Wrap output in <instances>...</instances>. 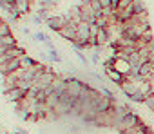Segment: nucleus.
<instances>
[{
	"instance_id": "nucleus-23",
	"label": "nucleus",
	"mask_w": 154,
	"mask_h": 134,
	"mask_svg": "<svg viewBox=\"0 0 154 134\" xmlns=\"http://www.w3.org/2000/svg\"><path fill=\"white\" fill-rule=\"evenodd\" d=\"M20 31H22V35H24V36H33L31 29H29V27H26V26H22V27H20Z\"/></svg>"
},
{
	"instance_id": "nucleus-9",
	"label": "nucleus",
	"mask_w": 154,
	"mask_h": 134,
	"mask_svg": "<svg viewBox=\"0 0 154 134\" xmlns=\"http://www.w3.org/2000/svg\"><path fill=\"white\" fill-rule=\"evenodd\" d=\"M103 75H105V78L109 80V82H112V84H116L118 87L123 84V80H125V76L122 75V73H118L114 67H109V69H103Z\"/></svg>"
},
{
	"instance_id": "nucleus-25",
	"label": "nucleus",
	"mask_w": 154,
	"mask_h": 134,
	"mask_svg": "<svg viewBox=\"0 0 154 134\" xmlns=\"http://www.w3.org/2000/svg\"><path fill=\"white\" fill-rule=\"evenodd\" d=\"M44 45L47 47V51H51V49H54V44H53V40H51V38H49L47 42H44Z\"/></svg>"
},
{
	"instance_id": "nucleus-28",
	"label": "nucleus",
	"mask_w": 154,
	"mask_h": 134,
	"mask_svg": "<svg viewBox=\"0 0 154 134\" xmlns=\"http://www.w3.org/2000/svg\"><path fill=\"white\" fill-rule=\"evenodd\" d=\"M80 4H91V0H80Z\"/></svg>"
},
{
	"instance_id": "nucleus-20",
	"label": "nucleus",
	"mask_w": 154,
	"mask_h": 134,
	"mask_svg": "<svg viewBox=\"0 0 154 134\" xmlns=\"http://www.w3.org/2000/svg\"><path fill=\"white\" fill-rule=\"evenodd\" d=\"M96 24H98L100 27L107 29V27H109V18H107V17H103V15H100V17L96 18Z\"/></svg>"
},
{
	"instance_id": "nucleus-18",
	"label": "nucleus",
	"mask_w": 154,
	"mask_h": 134,
	"mask_svg": "<svg viewBox=\"0 0 154 134\" xmlns=\"http://www.w3.org/2000/svg\"><path fill=\"white\" fill-rule=\"evenodd\" d=\"M47 56H49V60H51V62H56V63H58V62H62V56L58 54V51H56V49L47 51Z\"/></svg>"
},
{
	"instance_id": "nucleus-29",
	"label": "nucleus",
	"mask_w": 154,
	"mask_h": 134,
	"mask_svg": "<svg viewBox=\"0 0 154 134\" xmlns=\"http://www.w3.org/2000/svg\"><path fill=\"white\" fill-rule=\"evenodd\" d=\"M18 130H20L22 134H29V132H27V130H24V129H18Z\"/></svg>"
},
{
	"instance_id": "nucleus-30",
	"label": "nucleus",
	"mask_w": 154,
	"mask_h": 134,
	"mask_svg": "<svg viewBox=\"0 0 154 134\" xmlns=\"http://www.w3.org/2000/svg\"><path fill=\"white\" fill-rule=\"evenodd\" d=\"M13 134H22V132H20V130H15V132H13Z\"/></svg>"
},
{
	"instance_id": "nucleus-10",
	"label": "nucleus",
	"mask_w": 154,
	"mask_h": 134,
	"mask_svg": "<svg viewBox=\"0 0 154 134\" xmlns=\"http://www.w3.org/2000/svg\"><path fill=\"white\" fill-rule=\"evenodd\" d=\"M120 89H122V93L127 96V98H131V96H134L138 91H140V84H136V82H131V80H123V84L120 85Z\"/></svg>"
},
{
	"instance_id": "nucleus-5",
	"label": "nucleus",
	"mask_w": 154,
	"mask_h": 134,
	"mask_svg": "<svg viewBox=\"0 0 154 134\" xmlns=\"http://www.w3.org/2000/svg\"><path fill=\"white\" fill-rule=\"evenodd\" d=\"M63 40H67V42H71V44H74L76 42V24H72V22H69L67 26H63L62 29H60V33H58Z\"/></svg>"
},
{
	"instance_id": "nucleus-26",
	"label": "nucleus",
	"mask_w": 154,
	"mask_h": 134,
	"mask_svg": "<svg viewBox=\"0 0 154 134\" xmlns=\"http://www.w3.org/2000/svg\"><path fill=\"white\" fill-rule=\"evenodd\" d=\"M111 4H112V9H118V6H120V0H111Z\"/></svg>"
},
{
	"instance_id": "nucleus-19",
	"label": "nucleus",
	"mask_w": 154,
	"mask_h": 134,
	"mask_svg": "<svg viewBox=\"0 0 154 134\" xmlns=\"http://www.w3.org/2000/svg\"><path fill=\"white\" fill-rule=\"evenodd\" d=\"M6 35H11V26L8 22L0 24V36H6Z\"/></svg>"
},
{
	"instance_id": "nucleus-4",
	"label": "nucleus",
	"mask_w": 154,
	"mask_h": 134,
	"mask_svg": "<svg viewBox=\"0 0 154 134\" xmlns=\"http://www.w3.org/2000/svg\"><path fill=\"white\" fill-rule=\"evenodd\" d=\"M22 54H26L24 47H20V45H15V47L8 49L4 54H0V65H2V63H6V62H9V60H13V58H20Z\"/></svg>"
},
{
	"instance_id": "nucleus-2",
	"label": "nucleus",
	"mask_w": 154,
	"mask_h": 134,
	"mask_svg": "<svg viewBox=\"0 0 154 134\" xmlns=\"http://www.w3.org/2000/svg\"><path fill=\"white\" fill-rule=\"evenodd\" d=\"M140 123H143L141 121V118L138 116V114H134V112H129V114H125L118 123H116V130L122 134V132H125V130H131V129H136Z\"/></svg>"
},
{
	"instance_id": "nucleus-21",
	"label": "nucleus",
	"mask_w": 154,
	"mask_h": 134,
	"mask_svg": "<svg viewBox=\"0 0 154 134\" xmlns=\"http://www.w3.org/2000/svg\"><path fill=\"white\" fill-rule=\"evenodd\" d=\"M31 22H33L35 26H42V24H45V22H44V18H42L38 13H33V15H31Z\"/></svg>"
},
{
	"instance_id": "nucleus-6",
	"label": "nucleus",
	"mask_w": 154,
	"mask_h": 134,
	"mask_svg": "<svg viewBox=\"0 0 154 134\" xmlns=\"http://www.w3.org/2000/svg\"><path fill=\"white\" fill-rule=\"evenodd\" d=\"M26 94H27V91H26V89H22V87H15V89H11V91L4 93L6 100H8V102H11L13 105H15V103H18L20 100H24V98H26Z\"/></svg>"
},
{
	"instance_id": "nucleus-14",
	"label": "nucleus",
	"mask_w": 154,
	"mask_h": 134,
	"mask_svg": "<svg viewBox=\"0 0 154 134\" xmlns=\"http://www.w3.org/2000/svg\"><path fill=\"white\" fill-rule=\"evenodd\" d=\"M38 4L42 8H45L47 11H51V9H54L58 6V0H38Z\"/></svg>"
},
{
	"instance_id": "nucleus-15",
	"label": "nucleus",
	"mask_w": 154,
	"mask_h": 134,
	"mask_svg": "<svg viewBox=\"0 0 154 134\" xmlns=\"http://www.w3.org/2000/svg\"><path fill=\"white\" fill-rule=\"evenodd\" d=\"M132 6H134L136 15H140V13H147V8H145V2H143V0H134Z\"/></svg>"
},
{
	"instance_id": "nucleus-3",
	"label": "nucleus",
	"mask_w": 154,
	"mask_h": 134,
	"mask_svg": "<svg viewBox=\"0 0 154 134\" xmlns=\"http://www.w3.org/2000/svg\"><path fill=\"white\" fill-rule=\"evenodd\" d=\"M71 20L67 18V15H51L47 20H45V26L53 31V33H60V29L63 26H67Z\"/></svg>"
},
{
	"instance_id": "nucleus-31",
	"label": "nucleus",
	"mask_w": 154,
	"mask_h": 134,
	"mask_svg": "<svg viewBox=\"0 0 154 134\" xmlns=\"http://www.w3.org/2000/svg\"><path fill=\"white\" fill-rule=\"evenodd\" d=\"M0 24H4V20H2V18H0Z\"/></svg>"
},
{
	"instance_id": "nucleus-7",
	"label": "nucleus",
	"mask_w": 154,
	"mask_h": 134,
	"mask_svg": "<svg viewBox=\"0 0 154 134\" xmlns=\"http://www.w3.org/2000/svg\"><path fill=\"white\" fill-rule=\"evenodd\" d=\"M78 8H80V17H82L84 22H87V24H94L96 22V15H94L91 4H78Z\"/></svg>"
},
{
	"instance_id": "nucleus-17",
	"label": "nucleus",
	"mask_w": 154,
	"mask_h": 134,
	"mask_svg": "<svg viewBox=\"0 0 154 134\" xmlns=\"http://www.w3.org/2000/svg\"><path fill=\"white\" fill-rule=\"evenodd\" d=\"M33 40H35V42H40V44H44V42H47V40H49V36H47L45 33L38 31V33H35V35H33Z\"/></svg>"
},
{
	"instance_id": "nucleus-27",
	"label": "nucleus",
	"mask_w": 154,
	"mask_h": 134,
	"mask_svg": "<svg viewBox=\"0 0 154 134\" xmlns=\"http://www.w3.org/2000/svg\"><path fill=\"white\" fill-rule=\"evenodd\" d=\"M0 134H8V130H6V129H4L2 125H0Z\"/></svg>"
},
{
	"instance_id": "nucleus-8",
	"label": "nucleus",
	"mask_w": 154,
	"mask_h": 134,
	"mask_svg": "<svg viewBox=\"0 0 154 134\" xmlns=\"http://www.w3.org/2000/svg\"><path fill=\"white\" fill-rule=\"evenodd\" d=\"M18 69H22V67H20V58H13V60H9V62L0 65V73H2V76H6L9 73H15Z\"/></svg>"
},
{
	"instance_id": "nucleus-12",
	"label": "nucleus",
	"mask_w": 154,
	"mask_h": 134,
	"mask_svg": "<svg viewBox=\"0 0 154 134\" xmlns=\"http://www.w3.org/2000/svg\"><path fill=\"white\" fill-rule=\"evenodd\" d=\"M36 63H38V62H36L33 56H29L27 53L20 56V67H22V69H33Z\"/></svg>"
},
{
	"instance_id": "nucleus-22",
	"label": "nucleus",
	"mask_w": 154,
	"mask_h": 134,
	"mask_svg": "<svg viewBox=\"0 0 154 134\" xmlns=\"http://www.w3.org/2000/svg\"><path fill=\"white\" fill-rule=\"evenodd\" d=\"M89 29H91V36L96 38V35H98V31H100V26L94 22V24H89Z\"/></svg>"
},
{
	"instance_id": "nucleus-1",
	"label": "nucleus",
	"mask_w": 154,
	"mask_h": 134,
	"mask_svg": "<svg viewBox=\"0 0 154 134\" xmlns=\"http://www.w3.org/2000/svg\"><path fill=\"white\" fill-rule=\"evenodd\" d=\"M56 78H58V73H54L51 67H49L45 73H38V75L35 76L33 87H36V89H49V87L54 84Z\"/></svg>"
},
{
	"instance_id": "nucleus-11",
	"label": "nucleus",
	"mask_w": 154,
	"mask_h": 134,
	"mask_svg": "<svg viewBox=\"0 0 154 134\" xmlns=\"http://www.w3.org/2000/svg\"><path fill=\"white\" fill-rule=\"evenodd\" d=\"M112 67H114L118 73H122L123 76H127L131 73V63H129V60L127 58H122V56H116L114 58V65Z\"/></svg>"
},
{
	"instance_id": "nucleus-24",
	"label": "nucleus",
	"mask_w": 154,
	"mask_h": 134,
	"mask_svg": "<svg viewBox=\"0 0 154 134\" xmlns=\"http://www.w3.org/2000/svg\"><path fill=\"white\" fill-rule=\"evenodd\" d=\"M100 2H102L103 9H111V8H112V4H111V0H100Z\"/></svg>"
},
{
	"instance_id": "nucleus-13",
	"label": "nucleus",
	"mask_w": 154,
	"mask_h": 134,
	"mask_svg": "<svg viewBox=\"0 0 154 134\" xmlns=\"http://www.w3.org/2000/svg\"><path fill=\"white\" fill-rule=\"evenodd\" d=\"M33 4H31V0H17V9L22 13V15H27L31 11Z\"/></svg>"
},
{
	"instance_id": "nucleus-16",
	"label": "nucleus",
	"mask_w": 154,
	"mask_h": 134,
	"mask_svg": "<svg viewBox=\"0 0 154 134\" xmlns=\"http://www.w3.org/2000/svg\"><path fill=\"white\" fill-rule=\"evenodd\" d=\"M74 54H76V58L80 60V63L84 65V67H89V63H91V58H87L82 51H74Z\"/></svg>"
}]
</instances>
